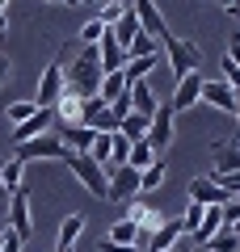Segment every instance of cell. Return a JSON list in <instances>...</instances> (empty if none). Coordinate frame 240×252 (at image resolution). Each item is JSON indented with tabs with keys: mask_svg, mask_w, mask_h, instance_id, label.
Wrapping results in <instances>:
<instances>
[{
	"mask_svg": "<svg viewBox=\"0 0 240 252\" xmlns=\"http://www.w3.org/2000/svg\"><path fill=\"white\" fill-rule=\"evenodd\" d=\"M160 51L169 55V67H173V80H181V76H190V72H198L202 67V51H198L190 38H177L169 30V34L160 38Z\"/></svg>",
	"mask_w": 240,
	"mask_h": 252,
	"instance_id": "6da1fadb",
	"label": "cell"
},
{
	"mask_svg": "<svg viewBox=\"0 0 240 252\" xmlns=\"http://www.w3.org/2000/svg\"><path fill=\"white\" fill-rule=\"evenodd\" d=\"M13 156L21 164H34V160H68V147H63L59 135H34L26 143H13Z\"/></svg>",
	"mask_w": 240,
	"mask_h": 252,
	"instance_id": "7a4b0ae2",
	"label": "cell"
},
{
	"mask_svg": "<svg viewBox=\"0 0 240 252\" xmlns=\"http://www.w3.org/2000/svg\"><path fill=\"white\" fill-rule=\"evenodd\" d=\"M63 164H68V172H72V177H76L84 189H89L93 198H97V202H106V185H110L106 168H97V164H93L89 156H68Z\"/></svg>",
	"mask_w": 240,
	"mask_h": 252,
	"instance_id": "3957f363",
	"label": "cell"
},
{
	"mask_svg": "<svg viewBox=\"0 0 240 252\" xmlns=\"http://www.w3.org/2000/svg\"><path fill=\"white\" fill-rule=\"evenodd\" d=\"M173 135H177V114H173L169 105H160L156 114H152V122H148V143H152V152L164 156V152L173 147Z\"/></svg>",
	"mask_w": 240,
	"mask_h": 252,
	"instance_id": "277c9868",
	"label": "cell"
},
{
	"mask_svg": "<svg viewBox=\"0 0 240 252\" xmlns=\"http://www.w3.org/2000/svg\"><path fill=\"white\" fill-rule=\"evenodd\" d=\"M131 198H139V172H135L131 164H118V168L110 172L106 202H131Z\"/></svg>",
	"mask_w": 240,
	"mask_h": 252,
	"instance_id": "5b68a950",
	"label": "cell"
},
{
	"mask_svg": "<svg viewBox=\"0 0 240 252\" xmlns=\"http://www.w3.org/2000/svg\"><path fill=\"white\" fill-rule=\"evenodd\" d=\"M4 227H13L21 240L34 235V210H30V193H26V189H13V193H9V223H4Z\"/></svg>",
	"mask_w": 240,
	"mask_h": 252,
	"instance_id": "8992f818",
	"label": "cell"
},
{
	"mask_svg": "<svg viewBox=\"0 0 240 252\" xmlns=\"http://www.w3.org/2000/svg\"><path fill=\"white\" fill-rule=\"evenodd\" d=\"M59 93H63V63L51 59V63L42 67V76H38V97H34V105H38V109H51L55 101H59Z\"/></svg>",
	"mask_w": 240,
	"mask_h": 252,
	"instance_id": "52a82bcc",
	"label": "cell"
},
{
	"mask_svg": "<svg viewBox=\"0 0 240 252\" xmlns=\"http://www.w3.org/2000/svg\"><path fill=\"white\" fill-rule=\"evenodd\" d=\"M131 13H135V21H139V30L152 34L156 42L169 34V26H164V17H160V9H156V0H131Z\"/></svg>",
	"mask_w": 240,
	"mask_h": 252,
	"instance_id": "ba28073f",
	"label": "cell"
},
{
	"mask_svg": "<svg viewBox=\"0 0 240 252\" xmlns=\"http://www.w3.org/2000/svg\"><path fill=\"white\" fill-rule=\"evenodd\" d=\"M198 93H202V76H198V72L181 76V80L173 84V101H169V109H173V114H186V109H194V105H198Z\"/></svg>",
	"mask_w": 240,
	"mask_h": 252,
	"instance_id": "9c48e42d",
	"label": "cell"
},
{
	"mask_svg": "<svg viewBox=\"0 0 240 252\" xmlns=\"http://www.w3.org/2000/svg\"><path fill=\"white\" fill-rule=\"evenodd\" d=\"M198 105H211V109H219V114H232V105H236V93H232L228 80H202Z\"/></svg>",
	"mask_w": 240,
	"mask_h": 252,
	"instance_id": "30bf717a",
	"label": "cell"
},
{
	"mask_svg": "<svg viewBox=\"0 0 240 252\" xmlns=\"http://www.w3.org/2000/svg\"><path fill=\"white\" fill-rule=\"evenodd\" d=\"M126 219H131V223H135V231H139V240H135V244H139V248H143V244H148V235L156 231L160 223H164V215H160L156 206H139V202H135V198H131V210H126Z\"/></svg>",
	"mask_w": 240,
	"mask_h": 252,
	"instance_id": "8fae6325",
	"label": "cell"
},
{
	"mask_svg": "<svg viewBox=\"0 0 240 252\" xmlns=\"http://www.w3.org/2000/svg\"><path fill=\"white\" fill-rule=\"evenodd\" d=\"M181 235H186V231H181V219H164V223L148 235L143 252H169V248H177V244H181Z\"/></svg>",
	"mask_w": 240,
	"mask_h": 252,
	"instance_id": "7c38bea8",
	"label": "cell"
},
{
	"mask_svg": "<svg viewBox=\"0 0 240 252\" xmlns=\"http://www.w3.org/2000/svg\"><path fill=\"white\" fill-rule=\"evenodd\" d=\"M240 172V147L236 143H215L211 147V177H228Z\"/></svg>",
	"mask_w": 240,
	"mask_h": 252,
	"instance_id": "4fadbf2b",
	"label": "cell"
},
{
	"mask_svg": "<svg viewBox=\"0 0 240 252\" xmlns=\"http://www.w3.org/2000/svg\"><path fill=\"white\" fill-rule=\"evenodd\" d=\"M190 202H198V206H223L228 193L215 185V177H194L190 181Z\"/></svg>",
	"mask_w": 240,
	"mask_h": 252,
	"instance_id": "5bb4252c",
	"label": "cell"
},
{
	"mask_svg": "<svg viewBox=\"0 0 240 252\" xmlns=\"http://www.w3.org/2000/svg\"><path fill=\"white\" fill-rule=\"evenodd\" d=\"M97 63H101V72H122L126 67V51L114 42V34H101V42H97Z\"/></svg>",
	"mask_w": 240,
	"mask_h": 252,
	"instance_id": "9a60e30c",
	"label": "cell"
},
{
	"mask_svg": "<svg viewBox=\"0 0 240 252\" xmlns=\"http://www.w3.org/2000/svg\"><path fill=\"white\" fill-rule=\"evenodd\" d=\"M63 147H68V156H84L93 147V139H97V130L93 126H84V122H76V126H63Z\"/></svg>",
	"mask_w": 240,
	"mask_h": 252,
	"instance_id": "2e32d148",
	"label": "cell"
},
{
	"mask_svg": "<svg viewBox=\"0 0 240 252\" xmlns=\"http://www.w3.org/2000/svg\"><path fill=\"white\" fill-rule=\"evenodd\" d=\"M51 114H55V118H63V126H76V122H84V101H80L76 93L63 89V93H59V101L51 105Z\"/></svg>",
	"mask_w": 240,
	"mask_h": 252,
	"instance_id": "e0dca14e",
	"label": "cell"
},
{
	"mask_svg": "<svg viewBox=\"0 0 240 252\" xmlns=\"http://www.w3.org/2000/svg\"><path fill=\"white\" fill-rule=\"evenodd\" d=\"M126 97H131V109L135 114H156L160 109V101H156V93H152V84L148 80H135V84H126Z\"/></svg>",
	"mask_w": 240,
	"mask_h": 252,
	"instance_id": "ac0fdd59",
	"label": "cell"
},
{
	"mask_svg": "<svg viewBox=\"0 0 240 252\" xmlns=\"http://www.w3.org/2000/svg\"><path fill=\"white\" fill-rule=\"evenodd\" d=\"M51 109H38V114L34 118H26V122H17V126H13V130H9V135H13V143H26V139H34V135H46V126H51Z\"/></svg>",
	"mask_w": 240,
	"mask_h": 252,
	"instance_id": "d6986e66",
	"label": "cell"
},
{
	"mask_svg": "<svg viewBox=\"0 0 240 252\" xmlns=\"http://www.w3.org/2000/svg\"><path fill=\"white\" fill-rule=\"evenodd\" d=\"M223 227H228V223H223V206H206L202 210V223H198V231H194V240L206 244L215 231H223Z\"/></svg>",
	"mask_w": 240,
	"mask_h": 252,
	"instance_id": "ffe728a7",
	"label": "cell"
},
{
	"mask_svg": "<svg viewBox=\"0 0 240 252\" xmlns=\"http://www.w3.org/2000/svg\"><path fill=\"white\" fill-rule=\"evenodd\" d=\"M0 185L9 189V193L13 189H26V164H21L17 156H9V160L0 164Z\"/></svg>",
	"mask_w": 240,
	"mask_h": 252,
	"instance_id": "44dd1931",
	"label": "cell"
},
{
	"mask_svg": "<svg viewBox=\"0 0 240 252\" xmlns=\"http://www.w3.org/2000/svg\"><path fill=\"white\" fill-rule=\"evenodd\" d=\"M164 177H169V164H164V156H160V160H152L148 168L139 172V193H152V189H160V185H164Z\"/></svg>",
	"mask_w": 240,
	"mask_h": 252,
	"instance_id": "7402d4cb",
	"label": "cell"
},
{
	"mask_svg": "<svg viewBox=\"0 0 240 252\" xmlns=\"http://www.w3.org/2000/svg\"><path fill=\"white\" fill-rule=\"evenodd\" d=\"M110 34H114V42L122 46V51H126V46H131V38L139 34V21H135L131 4H126V13H122V17H118V21H114V26H110Z\"/></svg>",
	"mask_w": 240,
	"mask_h": 252,
	"instance_id": "603a6c76",
	"label": "cell"
},
{
	"mask_svg": "<svg viewBox=\"0 0 240 252\" xmlns=\"http://www.w3.org/2000/svg\"><path fill=\"white\" fill-rule=\"evenodd\" d=\"M122 93H126V76L122 72H106L101 76V84H97V101L101 105H110V101L122 97Z\"/></svg>",
	"mask_w": 240,
	"mask_h": 252,
	"instance_id": "cb8c5ba5",
	"label": "cell"
},
{
	"mask_svg": "<svg viewBox=\"0 0 240 252\" xmlns=\"http://www.w3.org/2000/svg\"><path fill=\"white\" fill-rule=\"evenodd\" d=\"M160 63V55H139V59H126V67H122V76H126V84H135V80H148V72Z\"/></svg>",
	"mask_w": 240,
	"mask_h": 252,
	"instance_id": "d4e9b609",
	"label": "cell"
},
{
	"mask_svg": "<svg viewBox=\"0 0 240 252\" xmlns=\"http://www.w3.org/2000/svg\"><path fill=\"white\" fill-rule=\"evenodd\" d=\"M80 235H84V215H68L59 223V244H55V248H72Z\"/></svg>",
	"mask_w": 240,
	"mask_h": 252,
	"instance_id": "484cf974",
	"label": "cell"
},
{
	"mask_svg": "<svg viewBox=\"0 0 240 252\" xmlns=\"http://www.w3.org/2000/svg\"><path fill=\"white\" fill-rule=\"evenodd\" d=\"M152 160H160V156L152 152V143H148V139H135V143H131V156H126V164H131L135 172H143Z\"/></svg>",
	"mask_w": 240,
	"mask_h": 252,
	"instance_id": "4316f807",
	"label": "cell"
},
{
	"mask_svg": "<svg viewBox=\"0 0 240 252\" xmlns=\"http://www.w3.org/2000/svg\"><path fill=\"white\" fill-rule=\"evenodd\" d=\"M148 122H152L148 114H135V109H131V114L122 118V126H118V130H122V135L135 143V139H148Z\"/></svg>",
	"mask_w": 240,
	"mask_h": 252,
	"instance_id": "83f0119b",
	"label": "cell"
},
{
	"mask_svg": "<svg viewBox=\"0 0 240 252\" xmlns=\"http://www.w3.org/2000/svg\"><path fill=\"white\" fill-rule=\"evenodd\" d=\"M106 21H101V17H89V21H84V26H80V34H76V42L80 46H97L101 42V34H106Z\"/></svg>",
	"mask_w": 240,
	"mask_h": 252,
	"instance_id": "f1b7e54d",
	"label": "cell"
},
{
	"mask_svg": "<svg viewBox=\"0 0 240 252\" xmlns=\"http://www.w3.org/2000/svg\"><path fill=\"white\" fill-rule=\"evenodd\" d=\"M139 55H160V42L152 34H143V30L131 38V46H126V59H139Z\"/></svg>",
	"mask_w": 240,
	"mask_h": 252,
	"instance_id": "f546056e",
	"label": "cell"
},
{
	"mask_svg": "<svg viewBox=\"0 0 240 252\" xmlns=\"http://www.w3.org/2000/svg\"><path fill=\"white\" fill-rule=\"evenodd\" d=\"M106 240H114V244H135V240H139V231H135L131 219H114L110 231H106Z\"/></svg>",
	"mask_w": 240,
	"mask_h": 252,
	"instance_id": "4dcf8cb0",
	"label": "cell"
},
{
	"mask_svg": "<svg viewBox=\"0 0 240 252\" xmlns=\"http://www.w3.org/2000/svg\"><path fill=\"white\" fill-rule=\"evenodd\" d=\"M206 248L211 252H240V235L232 231V227H223V231H215L211 240H206Z\"/></svg>",
	"mask_w": 240,
	"mask_h": 252,
	"instance_id": "1f68e13d",
	"label": "cell"
},
{
	"mask_svg": "<svg viewBox=\"0 0 240 252\" xmlns=\"http://www.w3.org/2000/svg\"><path fill=\"white\" fill-rule=\"evenodd\" d=\"M34 114H38V105H34V101H9V105H4V118H9V130H13L17 122H26V118H34Z\"/></svg>",
	"mask_w": 240,
	"mask_h": 252,
	"instance_id": "d6a6232c",
	"label": "cell"
},
{
	"mask_svg": "<svg viewBox=\"0 0 240 252\" xmlns=\"http://www.w3.org/2000/svg\"><path fill=\"white\" fill-rule=\"evenodd\" d=\"M126 156H131V139L122 135V130H114V135H110V164H126Z\"/></svg>",
	"mask_w": 240,
	"mask_h": 252,
	"instance_id": "836d02e7",
	"label": "cell"
},
{
	"mask_svg": "<svg viewBox=\"0 0 240 252\" xmlns=\"http://www.w3.org/2000/svg\"><path fill=\"white\" fill-rule=\"evenodd\" d=\"M202 210H206V206L190 202V206H186V219H181V231H190V235H194V231H198V223H202Z\"/></svg>",
	"mask_w": 240,
	"mask_h": 252,
	"instance_id": "e575fe53",
	"label": "cell"
},
{
	"mask_svg": "<svg viewBox=\"0 0 240 252\" xmlns=\"http://www.w3.org/2000/svg\"><path fill=\"white\" fill-rule=\"evenodd\" d=\"M97 252H143V248H139V244H114V240H106V235H101Z\"/></svg>",
	"mask_w": 240,
	"mask_h": 252,
	"instance_id": "d590c367",
	"label": "cell"
},
{
	"mask_svg": "<svg viewBox=\"0 0 240 252\" xmlns=\"http://www.w3.org/2000/svg\"><path fill=\"white\" fill-rule=\"evenodd\" d=\"M0 235H4V252H21V244H26V240H21L13 227H0Z\"/></svg>",
	"mask_w": 240,
	"mask_h": 252,
	"instance_id": "8d00e7d4",
	"label": "cell"
},
{
	"mask_svg": "<svg viewBox=\"0 0 240 252\" xmlns=\"http://www.w3.org/2000/svg\"><path fill=\"white\" fill-rule=\"evenodd\" d=\"M228 59H232V63L240 67V30H236L232 38H228Z\"/></svg>",
	"mask_w": 240,
	"mask_h": 252,
	"instance_id": "74e56055",
	"label": "cell"
},
{
	"mask_svg": "<svg viewBox=\"0 0 240 252\" xmlns=\"http://www.w3.org/2000/svg\"><path fill=\"white\" fill-rule=\"evenodd\" d=\"M223 13H228L232 21H240V0H232V4H228V9H223Z\"/></svg>",
	"mask_w": 240,
	"mask_h": 252,
	"instance_id": "f35d334b",
	"label": "cell"
},
{
	"mask_svg": "<svg viewBox=\"0 0 240 252\" xmlns=\"http://www.w3.org/2000/svg\"><path fill=\"white\" fill-rule=\"evenodd\" d=\"M9 80V59H4V55H0V84Z\"/></svg>",
	"mask_w": 240,
	"mask_h": 252,
	"instance_id": "ab89813d",
	"label": "cell"
},
{
	"mask_svg": "<svg viewBox=\"0 0 240 252\" xmlns=\"http://www.w3.org/2000/svg\"><path fill=\"white\" fill-rule=\"evenodd\" d=\"M232 118H236V126H240V97H236V105H232Z\"/></svg>",
	"mask_w": 240,
	"mask_h": 252,
	"instance_id": "60d3db41",
	"label": "cell"
},
{
	"mask_svg": "<svg viewBox=\"0 0 240 252\" xmlns=\"http://www.w3.org/2000/svg\"><path fill=\"white\" fill-rule=\"evenodd\" d=\"M4 30H9V17H4V13H0V38H4Z\"/></svg>",
	"mask_w": 240,
	"mask_h": 252,
	"instance_id": "b9f144b4",
	"label": "cell"
},
{
	"mask_svg": "<svg viewBox=\"0 0 240 252\" xmlns=\"http://www.w3.org/2000/svg\"><path fill=\"white\" fill-rule=\"evenodd\" d=\"M9 4H13V0H0V13H4V17H9Z\"/></svg>",
	"mask_w": 240,
	"mask_h": 252,
	"instance_id": "7bdbcfd3",
	"label": "cell"
},
{
	"mask_svg": "<svg viewBox=\"0 0 240 252\" xmlns=\"http://www.w3.org/2000/svg\"><path fill=\"white\" fill-rule=\"evenodd\" d=\"M228 227H232V231H236V235H240V219H232V223H228Z\"/></svg>",
	"mask_w": 240,
	"mask_h": 252,
	"instance_id": "ee69618b",
	"label": "cell"
},
{
	"mask_svg": "<svg viewBox=\"0 0 240 252\" xmlns=\"http://www.w3.org/2000/svg\"><path fill=\"white\" fill-rule=\"evenodd\" d=\"M0 202H9V189H4V185H0Z\"/></svg>",
	"mask_w": 240,
	"mask_h": 252,
	"instance_id": "f6af8a7d",
	"label": "cell"
},
{
	"mask_svg": "<svg viewBox=\"0 0 240 252\" xmlns=\"http://www.w3.org/2000/svg\"><path fill=\"white\" fill-rule=\"evenodd\" d=\"M97 4H126V0H97Z\"/></svg>",
	"mask_w": 240,
	"mask_h": 252,
	"instance_id": "bcb514c9",
	"label": "cell"
},
{
	"mask_svg": "<svg viewBox=\"0 0 240 252\" xmlns=\"http://www.w3.org/2000/svg\"><path fill=\"white\" fill-rule=\"evenodd\" d=\"M215 4H219V9H228V4H232V0H215Z\"/></svg>",
	"mask_w": 240,
	"mask_h": 252,
	"instance_id": "7dc6e473",
	"label": "cell"
},
{
	"mask_svg": "<svg viewBox=\"0 0 240 252\" xmlns=\"http://www.w3.org/2000/svg\"><path fill=\"white\" fill-rule=\"evenodd\" d=\"M0 227H4V223H0ZM0 252H4V235H0Z\"/></svg>",
	"mask_w": 240,
	"mask_h": 252,
	"instance_id": "c3c4849f",
	"label": "cell"
},
{
	"mask_svg": "<svg viewBox=\"0 0 240 252\" xmlns=\"http://www.w3.org/2000/svg\"><path fill=\"white\" fill-rule=\"evenodd\" d=\"M42 4H63V0H42Z\"/></svg>",
	"mask_w": 240,
	"mask_h": 252,
	"instance_id": "681fc988",
	"label": "cell"
},
{
	"mask_svg": "<svg viewBox=\"0 0 240 252\" xmlns=\"http://www.w3.org/2000/svg\"><path fill=\"white\" fill-rule=\"evenodd\" d=\"M80 4H97V0H80Z\"/></svg>",
	"mask_w": 240,
	"mask_h": 252,
	"instance_id": "f907efd6",
	"label": "cell"
},
{
	"mask_svg": "<svg viewBox=\"0 0 240 252\" xmlns=\"http://www.w3.org/2000/svg\"><path fill=\"white\" fill-rule=\"evenodd\" d=\"M169 252H181V248H169Z\"/></svg>",
	"mask_w": 240,
	"mask_h": 252,
	"instance_id": "816d5d0a",
	"label": "cell"
},
{
	"mask_svg": "<svg viewBox=\"0 0 240 252\" xmlns=\"http://www.w3.org/2000/svg\"><path fill=\"white\" fill-rule=\"evenodd\" d=\"M51 252H59V248H51Z\"/></svg>",
	"mask_w": 240,
	"mask_h": 252,
	"instance_id": "f5cc1de1",
	"label": "cell"
}]
</instances>
